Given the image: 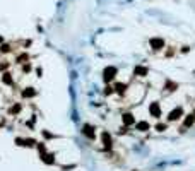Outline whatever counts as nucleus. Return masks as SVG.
I'll use <instances>...</instances> for the list:
<instances>
[{
  "mask_svg": "<svg viewBox=\"0 0 195 171\" xmlns=\"http://www.w3.org/2000/svg\"><path fill=\"white\" fill-rule=\"evenodd\" d=\"M116 74H118V69L113 67V65H108L103 70V80H105L106 84H110V82H113L116 79Z\"/></svg>",
  "mask_w": 195,
  "mask_h": 171,
  "instance_id": "1",
  "label": "nucleus"
},
{
  "mask_svg": "<svg viewBox=\"0 0 195 171\" xmlns=\"http://www.w3.org/2000/svg\"><path fill=\"white\" fill-rule=\"evenodd\" d=\"M181 117H183V108L176 106L168 113V122H176V120H180Z\"/></svg>",
  "mask_w": 195,
  "mask_h": 171,
  "instance_id": "2",
  "label": "nucleus"
},
{
  "mask_svg": "<svg viewBox=\"0 0 195 171\" xmlns=\"http://www.w3.org/2000/svg\"><path fill=\"white\" fill-rule=\"evenodd\" d=\"M149 45H151V48H153L154 51H159V50L164 48V39L163 38H151V39H149Z\"/></svg>",
  "mask_w": 195,
  "mask_h": 171,
  "instance_id": "3",
  "label": "nucleus"
},
{
  "mask_svg": "<svg viewBox=\"0 0 195 171\" xmlns=\"http://www.w3.org/2000/svg\"><path fill=\"white\" fill-rule=\"evenodd\" d=\"M149 115L154 118H159L161 117V104H159L158 101H154L149 104Z\"/></svg>",
  "mask_w": 195,
  "mask_h": 171,
  "instance_id": "4",
  "label": "nucleus"
},
{
  "mask_svg": "<svg viewBox=\"0 0 195 171\" xmlns=\"http://www.w3.org/2000/svg\"><path fill=\"white\" fill-rule=\"evenodd\" d=\"M101 144H105V149H111V145H113V139H111L110 132H101Z\"/></svg>",
  "mask_w": 195,
  "mask_h": 171,
  "instance_id": "5",
  "label": "nucleus"
},
{
  "mask_svg": "<svg viewBox=\"0 0 195 171\" xmlns=\"http://www.w3.org/2000/svg\"><path fill=\"white\" fill-rule=\"evenodd\" d=\"M121 122H123V125L125 127H130V125H135V117H134V113L127 111L121 115Z\"/></svg>",
  "mask_w": 195,
  "mask_h": 171,
  "instance_id": "6",
  "label": "nucleus"
},
{
  "mask_svg": "<svg viewBox=\"0 0 195 171\" xmlns=\"http://www.w3.org/2000/svg\"><path fill=\"white\" fill-rule=\"evenodd\" d=\"M82 134L86 135V137H87V139H94L96 137V132H94V127H93V125H89V123H86L84 127H82Z\"/></svg>",
  "mask_w": 195,
  "mask_h": 171,
  "instance_id": "7",
  "label": "nucleus"
},
{
  "mask_svg": "<svg viewBox=\"0 0 195 171\" xmlns=\"http://www.w3.org/2000/svg\"><path fill=\"white\" fill-rule=\"evenodd\" d=\"M193 123H195V115H193V113H192V115H187V117H185V120H183V125H181V128H180V130L183 132L185 128H190Z\"/></svg>",
  "mask_w": 195,
  "mask_h": 171,
  "instance_id": "8",
  "label": "nucleus"
},
{
  "mask_svg": "<svg viewBox=\"0 0 195 171\" xmlns=\"http://www.w3.org/2000/svg\"><path fill=\"white\" fill-rule=\"evenodd\" d=\"M147 74H149V69L144 67V65H137V67L134 69V75H137V77H146Z\"/></svg>",
  "mask_w": 195,
  "mask_h": 171,
  "instance_id": "9",
  "label": "nucleus"
},
{
  "mask_svg": "<svg viewBox=\"0 0 195 171\" xmlns=\"http://www.w3.org/2000/svg\"><path fill=\"white\" fill-rule=\"evenodd\" d=\"M36 94H38V92H36V89H34V87H26V89L22 91L21 96L24 98V99H31V98H34Z\"/></svg>",
  "mask_w": 195,
  "mask_h": 171,
  "instance_id": "10",
  "label": "nucleus"
},
{
  "mask_svg": "<svg viewBox=\"0 0 195 171\" xmlns=\"http://www.w3.org/2000/svg\"><path fill=\"white\" fill-rule=\"evenodd\" d=\"M41 161L45 163V164H55V156L53 154H50V152H43L41 154Z\"/></svg>",
  "mask_w": 195,
  "mask_h": 171,
  "instance_id": "11",
  "label": "nucleus"
},
{
  "mask_svg": "<svg viewBox=\"0 0 195 171\" xmlns=\"http://www.w3.org/2000/svg\"><path fill=\"white\" fill-rule=\"evenodd\" d=\"M113 91H115L116 94H125L127 84H123V82H115V86H113Z\"/></svg>",
  "mask_w": 195,
  "mask_h": 171,
  "instance_id": "12",
  "label": "nucleus"
},
{
  "mask_svg": "<svg viewBox=\"0 0 195 171\" xmlns=\"http://www.w3.org/2000/svg\"><path fill=\"white\" fill-rule=\"evenodd\" d=\"M176 89H178V84H176V82H173V80H166V84H164V91L175 92Z\"/></svg>",
  "mask_w": 195,
  "mask_h": 171,
  "instance_id": "13",
  "label": "nucleus"
},
{
  "mask_svg": "<svg viewBox=\"0 0 195 171\" xmlns=\"http://www.w3.org/2000/svg\"><path fill=\"white\" fill-rule=\"evenodd\" d=\"M2 82H4V84H7V86L14 84V79H12L11 72H4V74H2Z\"/></svg>",
  "mask_w": 195,
  "mask_h": 171,
  "instance_id": "14",
  "label": "nucleus"
},
{
  "mask_svg": "<svg viewBox=\"0 0 195 171\" xmlns=\"http://www.w3.org/2000/svg\"><path fill=\"white\" fill-rule=\"evenodd\" d=\"M135 130H139V132H147L149 123L147 122H135Z\"/></svg>",
  "mask_w": 195,
  "mask_h": 171,
  "instance_id": "15",
  "label": "nucleus"
},
{
  "mask_svg": "<svg viewBox=\"0 0 195 171\" xmlns=\"http://www.w3.org/2000/svg\"><path fill=\"white\" fill-rule=\"evenodd\" d=\"M21 110H22V104L21 103H16V104H12V106L9 108V113H11V115H17V113H21Z\"/></svg>",
  "mask_w": 195,
  "mask_h": 171,
  "instance_id": "16",
  "label": "nucleus"
},
{
  "mask_svg": "<svg viewBox=\"0 0 195 171\" xmlns=\"http://www.w3.org/2000/svg\"><path fill=\"white\" fill-rule=\"evenodd\" d=\"M27 60H29V55L27 53H21L19 57H17V62H19V64H26Z\"/></svg>",
  "mask_w": 195,
  "mask_h": 171,
  "instance_id": "17",
  "label": "nucleus"
},
{
  "mask_svg": "<svg viewBox=\"0 0 195 171\" xmlns=\"http://www.w3.org/2000/svg\"><path fill=\"white\" fill-rule=\"evenodd\" d=\"M156 132H164V130H166V128H168V125H166V123H156Z\"/></svg>",
  "mask_w": 195,
  "mask_h": 171,
  "instance_id": "18",
  "label": "nucleus"
},
{
  "mask_svg": "<svg viewBox=\"0 0 195 171\" xmlns=\"http://www.w3.org/2000/svg\"><path fill=\"white\" fill-rule=\"evenodd\" d=\"M31 69H33V65H31V64H27V62L22 65V72H24V74H29V72H31Z\"/></svg>",
  "mask_w": 195,
  "mask_h": 171,
  "instance_id": "19",
  "label": "nucleus"
},
{
  "mask_svg": "<svg viewBox=\"0 0 195 171\" xmlns=\"http://www.w3.org/2000/svg\"><path fill=\"white\" fill-rule=\"evenodd\" d=\"M11 51V45H2L0 46V53H9Z\"/></svg>",
  "mask_w": 195,
  "mask_h": 171,
  "instance_id": "20",
  "label": "nucleus"
},
{
  "mask_svg": "<svg viewBox=\"0 0 195 171\" xmlns=\"http://www.w3.org/2000/svg\"><path fill=\"white\" fill-rule=\"evenodd\" d=\"M38 151H39V154H43V152H46V145L43 144V142H39V144H36Z\"/></svg>",
  "mask_w": 195,
  "mask_h": 171,
  "instance_id": "21",
  "label": "nucleus"
},
{
  "mask_svg": "<svg viewBox=\"0 0 195 171\" xmlns=\"http://www.w3.org/2000/svg\"><path fill=\"white\" fill-rule=\"evenodd\" d=\"M7 69H9V62H2L0 64V72H5Z\"/></svg>",
  "mask_w": 195,
  "mask_h": 171,
  "instance_id": "22",
  "label": "nucleus"
},
{
  "mask_svg": "<svg viewBox=\"0 0 195 171\" xmlns=\"http://www.w3.org/2000/svg\"><path fill=\"white\" fill-rule=\"evenodd\" d=\"M111 92H115V91H113V87H106V91H105V94H106V96H110Z\"/></svg>",
  "mask_w": 195,
  "mask_h": 171,
  "instance_id": "23",
  "label": "nucleus"
},
{
  "mask_svg": "<svg viewBox=\"0 0 195 171\" xmlns=\"http://www.w3.org/2000/svg\"><path fill=\"white\" fill-rule=\"evenodd\" d=\"M181 53H188V46H183L181 48Z\"/></svg>",
  "mask_w": 195,
  "mask_h": 171,
  "instance_id": "24",
  "label": "nucleus"
},
{
  "mask_svg": "<svg viewBox=\"0 0 195 171\" xmlns=\"http://www.w3.org/2000/svg\"><path fill=\"white\" fill-rule=\"evenodd\" d=\"M193 115H195V113H193Z\"/></svg>",
  "mask_w": 195,
  "mask_h": 171,
  "instance_id": "25",
  "label": "nucleus"
}]
</instances>
